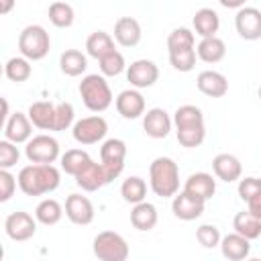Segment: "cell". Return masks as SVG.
<instances>
[{
	"mask_svg": "<svg viewBox=\"0 0 261 261\" xmlns=\"http://www.w3.org/2000/svg\"><path fill=\"white\" fill-rule=\"evenodd\" d=\"M37 218H33L29 212H22V210H16V212H10L4 220V230L8 234V239L16 241V243H22V241H29L35 237L37 232Z\"/></svg>",
	"mask_w": 261,
	"mask_h": 261,
	"instance_id": "10",
	"label": "cell"
},
{
	"mask_svg": "<svg viewBox=\"0 0 261 261\" xmlns=\"http://www.w3.org/2000/svg\"><path fill=\"white\" fill-rule=\"evenodd\" d=\"M18 188L24 196H45L59 188L61 171L53 163H31L18 171Z\"/></svg>",
	"mask_w": 261,
	"mask_h": 261,
	"instance_id": "1",
	"label": "cell"
},
{
	"mask_svg": "<svg viewBox=\"0 0 261 261\" xmlns=\"http://www.w3.org/2000/svg\"><path fill=\"white\" fill-rule=\"evenodd\" d=\"M171 126H173V120L163 108H151L143 114V130L151 139H165Z\"/></svg>",
	"mask_w": 261,
	"mask_h": 261,
	"instance_id": "17",
	"label": "cell"
},
{
	"mask_svg": "<svg viewBox=\"0 0 261 261\" xmlns=\"http://www.w3.org/2000/svg\"><path fill=\"white\" fill-rule=\"evenodd\" d=\"M141 37H143V31H141V24L137 18L120 16L114 22V41L120 47H135V45H139Z\"/></svg>",
	"mask_w": 261,
	"mask_h": 261,
	"instance_id": "21",
	"label": "cell"
},
{
	"mask_svg": "<svg viewBox=\"0 0 261 261\" xmlns=\"http://www.w3.org/2000/svg\"><path fill=\"white\" fill-rule=\"evenodd\" d=\"M86 51H88L90 57L100 59V57H104L106 53L114 51V39H112L108 33H104V31H94V33L86 39Z\"/></svg>",
	"mask_w": 261,
	"mask_h": 261,
	"instance_id": "31",
	"label": "cell"
},
{
	"mask_svg": "<svg viewBox=\"0 0 261 261\" xmlns=\"http://www.w3.org/2000/svg\"><path fill=\"white\" fill-rule=\"evenodd\" d=\"M204 206H206L204 200L188 194L186 190L177 192L173 196V200H171V212H173V216L179 218V220H186V222L200 218L204 214Z\"/></svg>",
	"mask_w": 261,
	"mask_h": 261,
	"instance_id": "14",
	"label": "cell"
},
{
	"mask_svg": "<svg viewBox=\"0 0 261 261\" xmlns=\"http://www.w3.org/2000/svg\"><path fill=\"white\" fill-rule=\"evenodd\" d=\"M49 49H51V39H49V33L41 24H29L20 31L18 51L22 57L31 61H41L47 57Z\"/></svg>",
	"mask_w": 261,
	"mask_h": 261,
	"instance_id": "5",
	"label": "cell"
},
{
	"mask_svg": "<svg viewBox=\"0 0 261 261\" xmlns=\"http://www.w3.org/2000/svg\"><path fill=\"white\" fill-rule=\"evenodd\" d=\"M47 14H49L51 24L57 27V29H67V27H71V24H73V18H75L71 4H67L65 0H55V2H51Z\"/></svg>",
	"mask_w": 261,
	"mask_h": 261,
	"instance_id": "33",
	"label": "cell"
},
{
	"mask_svg": "<svg viewBox=\"0 0 261 261\" xmlns=\"http://www.w3.org/2000/svg\"><path fill=\"white\" fill-rule=\"evenodd\" d=\"M196 53H198V59H202L204 63H218L224 59L226 55V45L220 37H204L198 47H196Z\"/></svg>",
	"mask_w": 261,
	"mask_h": 261,
	"instance_id": "27",
	"label": "cell"
},
{
	"mask_svg": "<svg viewBox=\"0 0 261 261\" xmlns=\"http://www.w3.org/2000/svg\"><path fill=\"white\" fill-rule=\"evenodd\" d=\"M94 204L90 202L88 196L82 194H69L65 200V216L80 226H86L94 220Z\"/></svg>",
	"mask_w": 261,
	"mask_h": 261,
	"instance_id": "16",
	"label": "cell"
},
{
	"mask_svg": "<svg viewBox=\"0 0 261 261\" xmlns=\"http://www.w3.org/2000/svg\"><path fill=\"white\" fill-rule=\"evenodd\" d=\"M218 2H220L224 8H237V10H239V8L245 6L247 0H218Z\"/></svg>",
	"mask_w": 261,
	"mask_h": 261,
	"instance_id": "45",
	"label": "cell"
},
{
	"mask_svg": "<svg viewBox=\"0 0 261 261\" xmlns=\"http://www.w3.org/2000/svg\"><path fill=\"white\" fill-rule=\"evenodd\" d=\"M73 106L69 102H59L57 104V112H55V130H67L69 126H73Z\"/></svg>",
	"mask_w": 261,
	"mask_h": 261,
	"instance_id": "41",
	"label": "cell"
},
{
	"mask_svg": "<svg viewBox=\"0 0 261 261\" xmlns=\"http://www.w3.org/2000/svg\"><path fill=\"white\" fill-rule=\"evenodd\" d=\"M234 29L241 39L245 41H257L261 39V10L253 6H243L237 10L234 16Z\"/></svg>",
	"mask_w": 261,
	"mask_h": 261,
	"instance_id": "11",
	"label": "cell"
},
{
	"mask_svg": "<svg viewBox=\"0 0 261 261\" xmlns=\"http://www.w3.org/2000/svg\"><path fill=\"white\" fill-rule=\"evenodd\" d=\"M232 228H234V232L247 237L249 241H255L261 237V220L257 216H253L249 210H241L234 214Z\"/></svg>",
	"mask_w": 261,
	"mask_h": 261,
	"instance_id": "28",
	"label": "cell"
},
{
	"mask_svg": "<svg viewBox=\"0 0 261 261\" xmlns=\"http://www.w3.org/2000/svg\"><path fill=\"white\" fill-rule=\"evenodd\" d=\"M31 73H33V67H31V59H27V57H10L8 61H6V65H4V75L10 80V82H16V84H20V82H27L29 77H31Z\"/></svg>",
	"mask_w": 261,
	"mask_h": 261,
	"instance_id": "34",
	"label": "cell"
},
{
	"mask_svg": "<svg viewBox=\"0 0 261 261\" xmlns=\"http://www.w3.org/2000/svg\"><path fill=\"white\" fill-rule=\"evenodd\" d=\"M98 63H100V73L102 75H108V77H114V75H118V73H122L126 69L124 55L120 51H116V49L110 51V53H106L104 57H100Z\"/></svg>",
	"mask_w": 261,
	"mask_h": 261,
	"instance_id": "36",
	"label": "cell"
},
{
	"mask_svg": "<svg viewBox=\"0 0 261 261\" xmlns=\"http://www.w3.org/2000/svg\"><path fill=\"white\" fill-rule=\"evenodd\" d=\"M33 122L29 118V114H22V112H12L8 116V120L4 122V139L20 145V143H27L31 137H33Z\"/></svg>",
	"mask_w": 261,
	"mask_h": 261,
	"instance_id": "18",
	"label": "cell"
},
{
	"mask_svg": "<svg viewBox=\"0 0 261 261\" xmlns=\"http://www.w3.org/2000/svg\"><path fill=\"white\" fill-rule=\"evenodd\" d=\"M20 159V151L16 147V143L8 141V139H2L0 141V169H10L18 163Z\"/></svg>",
	"mask_w": 261,
	"mask_h": 261,
	"instance_id": "40",
	"label": "cell"
},
{
	"mask_svg": "<svg viewBox=\"0 0 261 261\" xmlns=\"http://www.w3.org/2000/svg\"><path fill=\"white\" fill-rule=\"evenodd\" d=\"M16 0H0V14H8L14 8Z\"/></svg>",
	"mask_w": 261,
	"mask_h": 261,
	"instance_id": "46",
	"label": "cell"
},
{
	"mask_svg": "<svg viewBox=\"0 0 261 261\" xmlns=\"http://www.w3.org/2000/svg\"><path fill=\"white\" fill-rule=\"evenodd\" d=\"M130 224H133L137 230H141V232L153 230L155 224H157V208H155L151 202H147V200H143V202H139V204H133V210H130Z\"/></svg>",
	"mask_w": 261,
	"mask_h": 261,
	"instance_id": "25",
	"label": "cell"
},
{
	"mask_svg": "<svg viewBox=\"0 0 261 261\" xmlns=\"http://www.w3.org/2000/svg\"><path fill=\"white\" fill-rule=\"evenodd\" d=\"M73 177H75V184L84 192H96V190L104 188L106 184H110V177H108L104 165L102 163H96L94 159H90Z\"/></svg>",
	"mask_w": 261,
	"mask_h": 261,
	"instance_id": "13",
	"label": "cell"
},
{
	"mask_svg": "<svg viewBox=\"0 0 261 261\" xmlns=\"http://www.w3.org/2000/svg\"><path fill=\"white\" fill-rule=\"evenodd\" d=\"M24 155L31 163H55L61 153H59V143L51 135H37L27 141Z\"/></svg>",
	"mask_w": 261,
	"mask_h": 261,
	"instance_id": "8",
	"label": "cell"
},
{
	"mask_svg": "<svg viewBox=\"0 0 261 261\" xmlns=\"http://www.w3.org/2000/svg\"><path fill=\"white\" fill-rule=\"evenodd\" d=\"M94 255L100 261H126L128 257V243L122 234L114 232V230H102L94 237L92 243Z\"/></svg>",
	"mask_w": 261,
	"mask_h": 261,
	"instance_id": "6",
	"label": "cell"
},
{
	"mask_svg": "<svg viewBox=\"0 0 261 261\" xmlns=\"http://www.w3.org/2000/svg\"><path fill=\"white\" fill-rule=\"evenodd\" d=\"M120 196H122V200L128 202V204H139V202H143L145 196H147V184H145V179L139 177V175L126 177V179L122 181V186H120Z\"/></svg>",
	"mask_w": 261,
	"mask_h": 261,
	"instance_id": "32",
	"label": "cell"
},
{
	"mask_svg": "<svg viewBox=\"0 0 261 261\" xmlns=\"http://www.w3.org/2000/svg\"><path fill=\"white\" fill-rule=\"evenodd\" d=\"M149 186L159 198H173L179 190V167L171 157H157L149 165Z\"/></svg>",
	"mask_w": 261,
	"mask_h": 261,
	"instance_id": "3",
	"label": "cell"
},
{
	"mask_svg": "<svg viewBox=\"0 0 261 261\" xmlns=\"http://www.w3.org/2000/svg\"><path fill=\"white\" fill-rule=\"evenodd\" d=\"M212 171H214V175L218 179H222L226 184H232V181H239L241 179L243 165H241L239 157H234L230 153H218L212 159Z\"/></svg>",
	"mask_w": 261,
	"mask_h": 261,
	"instance_id": "20",
	"label": "cell"
},
{
	"mask_svg": "<svg viewBox=\"0 0 261 261\" xmlns=\"http://www.w3.org/2000/svg\"><path fill=\"white\" fill-rule=\"evenodd\" d=\"M196 86L204 96H210V98H222L228 92V80L214 69L200 71L196 77Z\"/></svg>",
	"mask_w": 261,
	"mask_h": 261,
	"instance_id": "19",
	"label": "cell"
},
{
	"mask_svg": "<svg viewBox=\"0 0 261 261\" xmlns=\"http://www.w3.org/2000/svg\"><path fill=\"white\" fill-rule=\"evenodd\" d=\"M61 216H63V206H61L57 200H53V198L41 200V202L37 204V208H35V218H37L41 224H45V226L57 224V222L61 220Z\"/></svg>",
	"mask_w": 261,
	"mask_h": 261,
	"instance_id": "30",
	"label": "cell"
},
{
	"mask_svg": "<svg viewBox=\"0 0 261 261\" xmlns=\"http://www.w3.org/2000/svg\"><path fill=\"white\" fill-rule=\"evenodd\" d=\"M196 57H198V53H196L194 47L179 49V51H169V63H171V67L177 69V71H184V73L194 69Z\"/></svg>",
	"mask_w": 261,
	"mask_h": 261,
	"instance_id": "37",
	"label": "cell"
},
{
	"mask_svg": "<svg viewBox=\"0 0 261 261\" xmlns=\"http://www.w3.org/2000/svg\"><path fill=\"white\" fill-rule=\"evenodd\" d=\"M184 190L188 192V194H192V196H196V198H200V200H210L212 196H214V192H216V179L210 175V173H206V171H198V173H192L188 179H186V184H184Z\"/></svg>",
	"mask_w": 261,
	"mask_h": 261,
	"instance_id": "23",
	"label": "cell"
},
{
	"mask_svg": "<svg viewBox=\"0 0 261 261\" xmlns=\"http://www.w3.org/2000/svg\"><path fill=\"white\" fill-rule=\"evenodd\" d=\"M108 133V122L104 116L94 114V116H84L73 122L71 135L80 145H94L100 143Z\"/></svg>",
	"mask_w": 261,
	"mask_h": 261,
	"instance_id": "7",
	"label": "cell"
},
{
	"mask_svg": "<svg viewBox=\"0 0 261 261\" xmlns=\"http://www.w3.org/2000/svg\"><path fill=\"white\" fill-rule=\"evenodd\" d=\"M173 124H175V137L177 143L186 149H196L206 139V124L204 114L194 104H184L173 112Z\"/></svg>",
	"mask_w": 261,
	"mask_h": 261,
	"instance_id": "2",
	"label": "cell"
},
{
	"mask_svg": "<svg viewBox=\"0 0 261 261\" xmlns=\"http://www.w3.org/2000/svg\"><path fill=\"white\" fill-rule=\"evenodd\" d=\"M92 157L84 151V149H67L61 157H59V163H61V169L69 175H75Z\"/></svg>",
	"mask_w": 261,
	"mask_h": 261,
	"instance_id": "35",
	"label": "cell"
},
{
	"mask_svg": "<svg viewBox=\"0 0 261 261\" xmlns=\"http://www.w3.org/2000/svg\"><path fill=\"white\" fill-rule=\"evenodd\" d=\"M247 210L261 220V192L257 196H253L251 200H247Z\"/></svg>",
	"mask_w": 261,
	"mask_h": 261,
	"instance_id": "44",
	"label": "cell"
},
{
	"mask_svg": "<svg viewBox=\"0 0 261 261\" xmlns=\"http://www.w3.org/2000/svg\"><path fill=\"white\" fill-rule=\"evenodd\" d=\"M220 230L214 224H200L196 228V241L204 247V249H214L220 247Z\"/></svg>",
	"mask_w": 261,
	"mask_h": 261,
	"instance_id": "39",
	"label": "cell"
},
{
	"mask_svg": "<svg viewBox=\"0 0 261 261\" xmlns=\"http://www.w3.org/2000/svg\"><path fill=\"white\" fill-rule=\"evenodd\" d=\"M239 198L241 200H251L253 196H257L259 192H261V179L259 177H253V175H249V177H243V179H239Z\"/></svg>",
	"mask_w": 261,
	"mask_h": 261,
	"instance_id": "43",
	"label": "cell"
},
{
	"mask_svg": "<svg viewBox=\"0 0 261 261\" xmlns=\"http://www.w3.org/2000/svg\"><path fill=\"white\" fill-rule=\"evenodd\" d=\"M55 112H57V104H51L47 100H39L33 102L29 106V118L31 122L41 128V130H55Z\"/></svg>",
	"mask_w": 261,
	"mask_h": 261,
	"instance_id": "22",
	"label": "cell"
},
{
	"mask_svg": "<svg viewBox=\"0 0 261 261\" xmlns=\"http://www.w3.org/2000/svg\"><path fill=\"white\" fill-rule=\"evenodd\" d=\"M126 80L133 88H151L159 80V67L151 59H137L126 67Z\"/></svg>",
	"mask_w": 261,
	"mask_h": 261,
	"instance_id": "12",
	"label": "cell"
},
{
	"mask_svg": "<svg viewBox=\"0 0 261 261\" xmlns=\"http://www.w3.org/2000/svg\"><path fill=\"white\" fill-rule=\"evenodd\" d=\"M220 251L226 259L230 261H241L247 259L251 253V241L239 232H230L226 237L220 239Z\"/></svg>",
	"mask_w": 261,
	"mask_h": 261,
	"instance_id": "24",
	"label": "cell"
},
{
	"mask_svg": "<svg viewBox=\"0 0 261 261\" xmlns=\"http://www.w3.org/2000/svg\"><path fill=\"white\" fill-rule=\"evenodd\" d=\"M126 143L122 139H106L100 147V163L104 165L110 181L116 179L124 169Z\"/></svg>",
	"mask_w": 261,
	"mask_h": 261,
	"instance_id": "9",
	"label": "cell"
},
{
	"mask_svg": "<svg viewBox=\"0 0 261 261\" xmlns=\"http://www.w3.org/2000/svg\"><path fill=\"white\" fill-rule=\"evenodd\" d=\"M86 67H88V59H86V55H84L82 51H77V49H67V51H63L61 57H59V69H61V73H65V75H69V77L82 75V73L86 71Z\"/></svg>",
	"mask_w": 261,
	"mask_h": 261,
	"instance_id": "29",
	"label": "cell"
},
{
	"mask_svg": "<svg viewBox=\"0 0 261 261\" xmlns=\"http://www.w3.org/2000/svg\"><path fill=\"white\" fill-rule=\"evenodd\" d=\"M192 24H194L196 35H200L202 39L204 37H214L220 29V16L212 8H200V10H196V14L192 18Z\"/></svg>",
	"mask_w": 261,
	"mask_h": 261,
	"instance_id": "26",
	"label": "cell"
},
{
	"mask_svg": "<svg viewBox=\"0 0 261 261\" xmlns=\"http://www.w3.org/2000/svg\"><path fill=\"white\" fill-rule=\"evenodd\" d=\"M196 45V39H194V33L186 27H177L169 33L167 37V49L169 51H179V49H190Z\"/></svg>",
	"mask_w": 261,
	"mask_h": 261,
	"instance_id": "38",
	"label": "cell"
},
{
	"mask_svg": "<svg viewBox=\"0 0 261 261\" xmlns=\"http://www.w3.org/2000/svg\"><path fill=\"white\" fill-rule=\"evenodd\" d=\"M80 96L84 106L90 112H104L112 104V90L106 82V75L98 73H88L80 82Z\"/></svg>",
	"mask_w": 261,
	"mask_h": 261,
	"instance_id": "4",
	"label": "cell"
},
{
	"mask_svg": "<svg viewBox=\"0 0 261 261\" xmlns=\"http://www.w3.org/2000/svg\"><path fill=\"white\" fill-rule=\"evenodd\" d=\"M18 179L10 173V169H0V202H8L14 196Z\"/></svg>",
	"mask_w": 261,
	"mask_h": 261,
	"instance_id": "42",
	"label": "cell"
},
{
	"mask_svg": "<svg viewBox=\"0 0 261 261\" xmlns=\"http://www.w3.org/2000/svg\"><path fill=\"white\" fill-rule=\"evenodd\" d=\"M257 96H259V100H261V86L257 88Z\"/></svg>",
	"mask_w": 261,
	"mask_h": 261,
	"instance_id": "47",
	"label": "cell"
},
{
	"mask_svg": "<svg viewBox=\"0 0 261 261\" xmlns=\"http://www.w3.org/2000/svg\"><path fill=\"white\" fill-rule=\"evenodd\" d=\"M114 106H116L118 114L122 118H126V120H135V118H139V116L145 114V98H143V94L137 88L122 90L116 96Z\"/></svg>",
	"mask_w": 261,
	"mask_h": 261,
	"instance_id": "15",
	"label": "cell"
}]
</instances>
